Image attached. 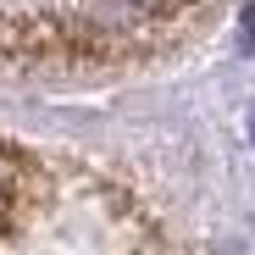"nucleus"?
<instances>
[{"instance_id": "nucleus-1", "label": "nucleus", "mask_w": 255, "mask_h": 255, "mask_svg": "<svg viewBox=\"0 0 255 255\" xmlns=\"http://www.w3.org/2000/svg\"><path fill=\"white\" fill-rule=\"evenodd\" d=\"M45 189H50L45 161L0 139V244L22 239V222L45 205Z\"/></svg>"}, {"instance_id": "nucleus-2", "label": "nucleus", "mask_w": 255, "mask_h": 255, "mask_svg": "<svg viewBox=\"0 0 255 255\" xmlns=\"http://www.w3.org/2000/svg\"><path fill=\"white\" fill-rule=\"evenodd\" d=\"M250 144H255V111H250Z\"/></svg>"}]
</instances>
